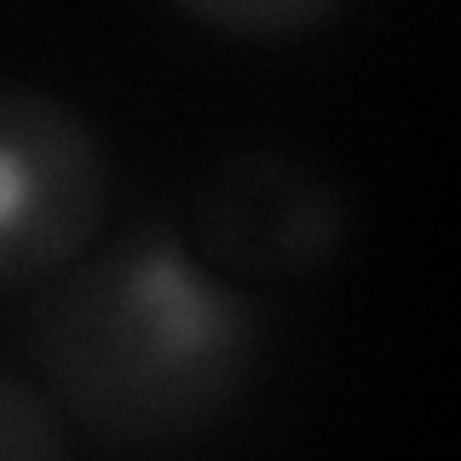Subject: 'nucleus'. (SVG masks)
Returning <instances> with one entry per match:
<instances>
[{"mask_svg": "<svg viewBox=\"0 0 461 461\" xmlns=\"http://www.w3.org/2000/svg\"><path fill=\"white\" fill-rule=\"evenodd\" d=\"M266 352L271 312L167 220L93 242L58 271L35 323V364L58 415L104 450L139 456L213 432L254 393Z\"/></svg>", "mask_w": 461, "mask_h": 461, "instance_id": "1", "label": "nucleus"}, {"mask_svg": "<svg viewBox=\"0 0 461 461\" xmlns=\"http://www.w3.org/2000/svg\"><path fill=\"white\" fill-rule=\"evenodd\" d=\"M110 144L69 98L0 86V288L58 277L110 220Z\"/></svg>", "mask_w": 461, "mask_h": 461, "instance_id": "2", "label": "nucleus"}, {"mask_svg": "<svg viewBox=\"0 0 461 461\" xmlns=\"http://www.w3.org/2000/svg\"><path fill=\"white\" fill-rule=\"evenodd\" d=\"M185 242L230 283H306L346 249V196L266 144L225 150L185 196Z\"/></svg>", "mask_w": 461, "mask_h": 461, "instance_id": "3", "label": "nucleus"}, {"mask_svg": "<svg viewBox=\"0 0 461 461\" xmlns=\"http://www.w3.org/2000/svg\"><path fill=\"white\" fill-rule=\"evenodd\" d=\"M173 6L230 41H300L340 18L346 0H173Z\"/></svg>", "mask_w": 461, "mask_h": 461, "instance_id": "4", "label": "nucleus"}, {"mask_svg": "<svg viewBox=\"0 0 461 461\" xmlns=\"http://www.w3.org/2000/svg\"><path fill=\"white\" fill-rule=\"evenodd\" d=\"M76 450L69 421L41 386L0 369V461H64Z\"/></svg>", "mask_w": 461, "mask_h": 461, "instance_id": "5", "label": "nucleus"}]
</instances>
